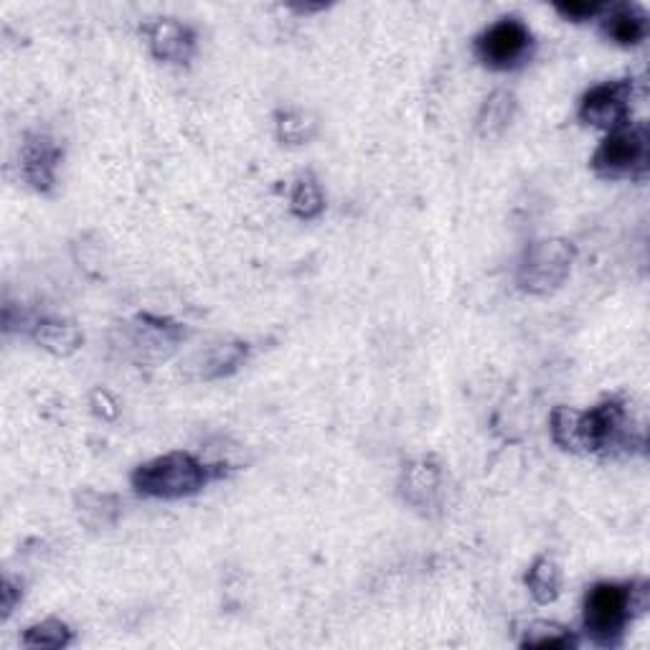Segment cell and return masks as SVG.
<instances>
[{
    "label": "cell",
    "mask_w": 650,
    "mask_h": 650,
    "mask_svg": "<svg viewBox=\"0 0 650 650\" xmlns=\"http://www.w3.org/2000/svg\"><path fill=\"white\" fill-rule=\"evenodd\" d=\"M551 435L564 450L600 452L610 447L628 445L625 430V409L617 402L600 404L590 412L559 407L551 414Z\"/></svg>",
    "instance_id": "6da1fadb"
},
{
    "label": "cell",
    "mask_w": 650,
    "mask_h": 650,
    "mask_svg": "<svg viewBox=\"0 0 650 650\" xmlns=\"http://www.w3.org/2000/svg\"><path fill=\"white\" fill-rule=\"evenodd\" d=\"M645 607H648L645 584H640L638 590L630 584H595L584 597V628L600 643H612L623 633L633 610L643 612Z\"/></svg>",
    "instance_id": "7a4b0ae2"
},
{
    "label": "cell",
    "mask_w": 650,
    "mask_h": 650,
    "mask_svg": "<svg viewBox=\"0 0 650 650\" xmlns=\"http://www.w3.org/2000/svg\"><path fill=\"white\" fill-rule=\"evenodd\" d=\"M209 480V468L186 452H171L166 458H155L140 465L133 475L138 493L153 498L191 496Z\"/></svg>",
    "instance_id": "3957f363"
},
{
    "label": "cell",
    "mask_w": 650,
    "mask_h": 650,
    "mask_svg": "<svg viewBox=\"0 0 650 650\" xmlns=\"http://www.w3.org/2000/svg\"><path fill=\"white\" fill-rule=\"evenodd\" d=\"M592 168L605 178H638L648 171L645 125L612 130L592 158Z\"/></svg>",
    "instance_id": "277c9868"
},
{
    "label": "cell",
    "mask_w": 650,
    "mask_h": 650,
    "mask_svg": "<svg viewBox=\"0 0 650 650\" xmlns=\"http://www.w3.org/2000/svg\"><path fill=\"white\" fill-rule=\"evenodd\" d=\"M574 247L564 239H546V242H536L534 247L526 252L524 265L518 272V282L521 287L536 295L557 290L564 280H567L569 270H572Z\"/></svg>",
    "instance_id": "5b68a950"
},
{
    "label": "cell",
    "mask_w": 650,
    "mask_h": 650,
    "mask_svg": "<svg viewBox=\"0 0 650 650\" xmlns=\"http://www.w3.org/2000/svg\"><path fill=\"white\" fill-rule=\"evenodd\" d=\"M633 110V84L630 82H607L597 84L584 94L579 117L595 127L620 130Z\"/></svg>",
    "instance_id": "8992f818"
},
{
    "label": "cell",
    "mask_w": 650,
    "mask_h": 650,
    "mask_svg": "<svg viewBox=\"0 0 650 650\" xmlns=\"http://www.w3.org/2000/svg\"><path fill=\"white\" fill-rule=\"evenodd\" d=\"M531 34L529 28L516 18H503V21L493 23L488 31H483L478 39V54L480 59L493 69H508L513 67L518 59H524L529 51Z\"/></svg>",
    "instance_id": "52a82bcc"
},
{
    "label": "cell",
    "mask_w": 650,
    "mask_h": 650,
    "mask_svg": "<svg viewBox=\"0 0 650 650\" xmlns=\"http://www.w3.org/2000/svg\"><path fill=\"white\" fill-rule=\"evenodd\" d=\"M59 148L44 135H31L23 145V176L39 191H46L54 183L56 163H59Z\"/></svg>",
    "instance_id": "ba28073f"
},
{
    "label": "cell",
    "mask_w": 650,
    "mask_h": 650,
    "mask_svg": "<svg viewBox=\"0 0 650 650\" xmlns=\"http://www.w3.org/2000/svg\"><path fill=\"white\" fill-rule=\"evenodd\" d=\"M150 46L158 59L186 61L193 51V34L183 23L163 18L150 28Z\"/></svg>",
    "instance_id": "9c48e42d"
},
{
    "label": "cell",
    "mask_w": 650,
    "mask_h": 650,
    "mask_svg": "<svg viewBox=\"0 0 650 650\" xmlns=\"http://www.w3.org/2000/svg\"><path fill=\"white\" fill-rule=\"evenodd\" d=\"M513 94L511 92H493L485 100L483 110L478 115V135L483 140H493L503 133L513 117Z\"/></svg>",
    "instance_id": "30bf717a"
},
{
    "label": "cell",
    "mask_w": 650,
    "mask_h": 650,
    "mask_svg": "<svg viewBox=\"0 0 650 650\" xmlns=\"http://www.w3.org/2000/svg\"><path fill=\"white\" fill-rule=\"evenodd\" d=\"M437 485H440V473L435 465L427 460L412 465L404 478V496L414 503V506H432L437 496Z\"/></svg>",
    "instance_id": "8fae6325"
},
{
    "label": "cell",
    "mask_w": 650,
    "mask_h": 650,
    "mask_svg": "<svg viewBox=\"0 0 650 650\" xmlns=\"http://www.w3.org/2000/svg\"><path fill=\"white\" fill-rule=\"evenodd\" d=\"M605 34L617 44H638L645 36V16L635 8H617L605 21Z\"/></svg>",
    "instance_id": "7c38bea8"
},
{
    "label": "cell",
    "mask_w": 650,
    "mask_h": 650,
    "mask_svg": "<svg viewBox=\"0 0 650 650\" xmlns=\"http://www.w3.org/2000/svg\"><path fill=\"white\" fill-rule=\"evenodd\" d=\"M36 341L44 348H49L51 353L67 356V353L77 351V346L82 343V333L77 331V325L72 323H59V320H49L41 323L36 331Z\"/></svg>",
    "instance_id": "4fadbf2b"
},
{
    "label": "cell",
    "mask_w": 650,
    "mask_h": 650,
    "mask_svg": "<svg viewBox=\"0 0 650 650\" xmlns=\"http://www.w3.org/2000/svg\"><path fill=\"white\" fill-rule=\"evenodd\" d=\"M526 584H529L531 595L539 602L557 600L559 595V569L551 559H539L534 567L526 574Z\"/></svg>",
    "instance_id": "5bb4252c"
},
{
    "label": "cell",
    "mask_w": 650,
    "mask_h": 650,
    "mask_svg": "<svg viewBox=\"0 0 650 650\" xmlns=\"http://www.w3.org/2000/svg\"><path fill=\"white\" fill-rule=\"evenodd\" d=\"M244 356H247V348H244L242 343H229V346L211 348V351L206 353L201 376H204V379H214V376L229 374V371L237 369Z\"/></svg>",
    "instance_id": "9a60e30c"
},
{
    "label": "cell",
    "mask_w": 650,
    "mask_h": 650,
    "mask_svg": "<svg viewBox=\"0 0 650 650\" xmlns=\"http://www.w3.org/2000/svg\"><path fill=\"white\" fill-rule=\"evenodd\" d=\"M69 628L59 620H46V623L34 625L28 628L26 635H23V643L28 648H64L69 643Z\"/></svg>",
    "instance_id": "2e32d148"
},
{
    "label": "cell",
    "mask_w": 650,
    "mask_h": 650,
    "mask_svg": "<svg viewBox=\"0 0 650 650\" xmlns=\"http://www.w3.org/2000/svg\"><path fill=\"white\" fill-rule=\"evenodd\" d=\"M526 648H572L574 638L557 623H534L526 630Z\"/></svg>",
    "instance_id": "e0dca14e"
},
{
    "label": "cell",
    "mask_w": 650,
    "mask_h": 650,
    "mask_svg": "<svg viewBox=\"0 0 650 650\" xmlns=\"http://www.w3.org/2000/svg\"><path fill=\"white\" fill-rule=\"evenodd\" d=\"M320 209H323V196H320L318 183L313 178H303L292 193V211L303 219H313L320 214Z\"/></svg>",
    "instance_id": "ac0fdd59"
},
{
    "label": "cell",
    "mask_w": 650,
    "mask_h": 650,
    "mask_svg": "<svg viewBox=\"0 0 650 650\" xmlns=\"http://www.w3.org/2000/svg\"><path fill=\"white\" fill-rule=\"evenodd\" d=\"M554 8H557L564 18H569V21H587V18H592L595 13L602 11V6L587 3V0H569V3H557Z\"/></svg>",
    "instance_id": "d6986e66"
},
{
    "label": "cell",
    "mask_w": 650,
    "mask_h": 650,
    "mask_svg": "<svg viewBox=\"0 0 650 650\" xmlns=\"http://www.w3.org/2000/svg\"><path fill=\"white\" fill-rule=\"evenodd\" d=\"M280 135H282V140H287V143H303V140H305V122L303 120H292L290 115L282 117Z\"/></svg>",
    "instance_id": "ffe728a7"
},
{
    "label": "cell",
    "mask_w": 650,
    "mask_h": 650,
    "mask_svg": "<svg viewBox=\"0 0 650 650\" xmlns=\"http://www.w3.org/2000/svg\"><path fill=\"white\" fill-rule=\"evenodd\" d=\"M16 600H18L16 587H13V584L6 579V584H3V617L11 615L13 607H16Z\"/></svg>",
    "instance_id": "44dd1931"
}]
</instances>
